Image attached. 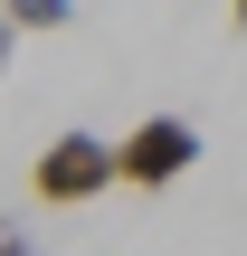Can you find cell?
Returning <instances> with one entry per match:
<instances>
[{"instance_id": "cell-1", "label": "cell", "mask_w": 247, "mask_h": 256, "mask_svg": "<svg viewBox=\"0 0 247 256\" xmlns=\"http://www.w3.org/2000/svg\"><path fill=\"white\" fill-rule=\"evenodd\" d=\"M114 180H124V162H114L105 133H57V142L29 162V190H38L48 209H86V200H105Z\"/></svg>"}, {"instance_id": "cell-2", "label": "cell", "mask_w": 247, "mask_h": 256, "mask_svg": "<svg viewBox=\"0 0 247 256\" xmlns=\"http://www.w3.org/2000/svg\"><path fill=\"white\" fill-rule=\"evenodd\" d=\"M114 162H124V190H171V180L200 162V124H190V114H143V124L114 142Z\"/></svg>"}, {"instance_id": "cell-3", "label": "cell", "mask_w": 247, "mask_h": 256, "mask_svg": "<svg viewBox=\"0 0 247 256\" xmlns=\"http://www.w3.org/2000/svg\"><path fill=\"white\" fill-rule=\"evenodd\" d=\"M0 10H10V28H19V38H38V28H67V19H76V0H0Z\"/></svg>"}, {"instance_id": "cell-4", "label": "cell", "mask_w": 247, "mask_h": 256, "mask_svg": "<svg viewBox=\"0 0 247 256\" xmlns=\"http://www.w3.org/2000/svg\"><path fill=\"white\" fill-rule=\"evenodd\" d=\"M0 256H48V247H38V238H29L19 218H0Z\"/></svg>"}, {"instance_id": "cell-5", "label": "cell", "mask_w": 247, "mask_h": 256, "mask_svg": "<svg viewBox=\"0 0 247 256\" xmlns=\"http://www.w3.org/2000/svg\"><path fill=\"white\" fill-rule=\"evenodd\" d=\"M10 57H19V28H10V10H0V76H10Z\"/></svg>"}, {"instance_id": "cell-6", "label": "cell", "mask_w": 247, "mask_h": 256, "mask_svg": "<svg viewBox=\"0 0 247 256\" xmlns=\"http://www.w3.org/2000/svg\"><path fill=\"white\" fill-rule=\"evenodd\" d=\"M228 28H247V0H228Z\"/></svg>"}]
</instances>
